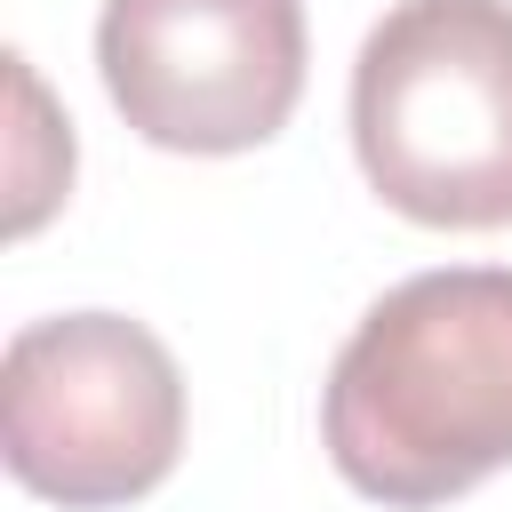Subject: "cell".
Returning <instances> with one entry per match:
<instances>
[{
    "instance_id": "1",
    "label": "cell",
    "mask_w": 512,
    "mask_h": 512,
    "mask_svg": "<svg viewBox=\"0 0 512 512\" xmlns=\"http://www.w3.org/2000/svg\"><path fill=\"white\" fill-rule=\"evenodd\" d=\"M320 432L336 472L432 512L512 464V264H440L400 280L344 336Z\"/></svg>"
},
{
    "instance_id": "2",
    "label": "cell",
    "mask_w": 512,
    "mask_h": 512,
    "mask_svg": "<svg viewBox=\"0 0 512 512\" xmlns=\"http://www.w3.org/2000/svg\"><path fill=\"white\" fill-rule=\"evenodd\" d=\"M360 176L408 224H512V0H400L352 64Z\"/></svg>"
},
{
    "instance_id": "3",
    "label": "cell",
    "mask_w": 512,
    "mask_h": 512,
    "mask_svg": "<svg viewBox=\"0 0 512 512\" xmlns=\"http://www.w3.org/2000/svg\"><path fill=\"white\" fill-rule=\"evenodd\" d=\"M0 448L64 512L136 504L184 456V376L128 312L24 320L0 352Z\"/></svg>"
},
{
    "instance_id": "4",
    "label": "cell",
    "mask_w": 512,
    "mask_h": 512,
    "mask_svg": "<svg viewBox=\"0 0 512 512\" xmlns=\"http://www.w3.org/2000/svg\"><path fill=\"white\" fill-rule=\"evenodd\" d=\"M96 72L160 152H248L304 96V0H104Z\"/></svg>"
}]
</instances>
